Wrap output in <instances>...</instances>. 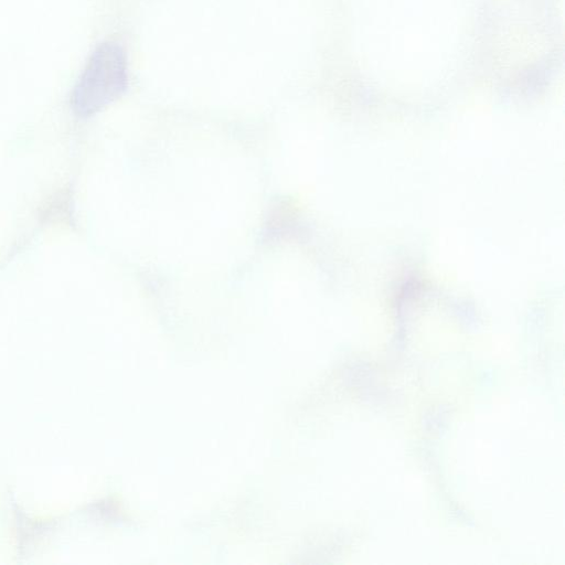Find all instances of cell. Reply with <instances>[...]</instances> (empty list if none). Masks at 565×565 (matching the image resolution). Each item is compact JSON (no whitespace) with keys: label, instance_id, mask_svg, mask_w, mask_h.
I'll return each instance as SVG.
<instances>
[{"label":"cell","instance_id":"obj_1","mask_svg":"<svg viewBox=\"0 0 565 565\" xmlns=\"http://www.w3.org/2000/svg\"><path fill=\"white\" fill-rule=\"evenodd\" d=\"M126 85L125 52L116 43H104L92 54L74 88L73 108L79 115L93 114L120 95Z\"/></svg>","mask_w":565,"mask_h":565}]
</instances>
